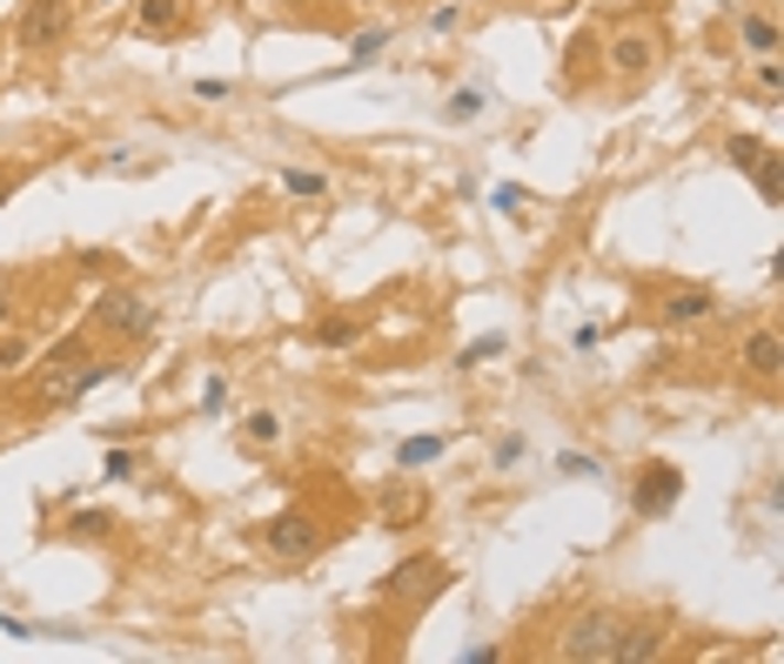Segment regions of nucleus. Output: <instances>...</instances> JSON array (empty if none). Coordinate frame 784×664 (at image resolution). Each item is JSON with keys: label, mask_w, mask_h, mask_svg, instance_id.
Here are the masks:
<instances>
[{"label": "nucleus", "mask_w": 784, "mask_h": 664, "mask_svg": "<svg viewBox=\"0 0 784 664\" xmlns=\"http://www.w3.org/2000/svg\"><path fill=\"white\" fill-rule=\"evenodd\" d=\"M95 329H108L115 343H148L161 329V309L141 289H101L95 296Z\"/></svg>", "instance_id": "nucleus-1"}, {"label": "nucleus", "mask_w": 784, "mask_h": 664, "mask_svg": "<svg viewBox=\"0 0 784 664\" xmlns=\"http://www.w3.org/2000/svg\"><path fill=\"white\" fill-rule=\"evenodd\" d=\"M624 611L617 604H590V611H577L570 618V631H563V644H557V657H583V664H597V657H610V651H617V638H624Z\"/></svg>", "instance_id": "nucleus-2"}, {"label": "nucleus", "mask_w": 784, "mask_h": 664, "mask_svg": "<svg viewBox=\"0 0 784 664\" xmlns=\"http://www.w3.org/2000/svg\"><path fill=\"white\" fill-rule=\"evenodd\" d=\"M255 544L269 550L276 564H309L322 550V524L309 511H276L269 524H255Z\"/></svg>", "instance_id": "nucleus-3"}, {"label": "nucleus", "mask_w": 784, "mask_h": 664, "mask_svg": "<svg viewBox=\"0 0 784 664\" xmlns=\"http://www.w3.org/2000/svg\"><path fill=\"white\" fill-rule=\"evenodd\" d=\"M677 504H684V470H677L670 457L637 463V476H631V511H637L644 524H657V517H670Z\"/></svg>", "instance_id": "nucleus-4"}, {"label": "nucleus", "mask_w": 784, "mask_h": 664, "mask_svg": "<svg viewBox=\"0 0 784 664\" xmlns=\"http://www.w3.org/2000/svg\"><path fill=\"white\" fill-rule=\"evenodd\" d=\"M657 61H664V34L657 28H617V34L603 41V67L617 74V81H644Z\"/></svg>", "instance_id": "nucleus-5"}, {"label": "nucleus", "mask_w": 784, "mask_h": 664, "mask_svg": "<svg viewBox=\"0 0 784 664\" xmlns=\"http://www.w3.org/2000/svg\"><path fill=\"white\" fill-rule=\"evenodd\" d=\"M74 28V0H28L21 21H14V47L21 54H41V47H61Z\"/></svg>", "instance_id": "nucleus-6"}, {"label": "nucleus", "mask_w": 784, "mask_h": 664, "mask_svg": "<svg viewBox=\"0 0 784 664\" xmlns=\"http://www.w3.org/2000/svg\"><path fill=\"white\" fill-rule=\"evenodd\" d=\"M738 370L751 376V383H777V370H784V343H777V329L771 322H758V329H744L738 336Z\"/></svg>", "instance_id": "nucleus-7"}, {"label": "nucleus", "mask_w": 784, "mask_h": 664, "mask_svg": "<svg viewBox=\"0 0 784 664\" xmlns=\"http://www.w3.org/2000/svg\"><path fill=\"white\" fill-rule=\"evenodd\" d=\"M705 315H718V296H711V289H697V282L657 296V322H664V329H697Z\"/></svg>", "instance_id": "nucleus-8"}, {"label": "nucleus", "mask_w": 784, "mask_h": 664, "mask_svg": "<svg viewBox=\"0 0 784 664\" xmlns=\"http://www.w3.org/2000/svg\"><path fill=\"white\" fill-rule=\"evenodd\" d=\"M651 657H664V624H624L610 664H651Z\"/></svg>", "instance_id": "nucleus-9"}, {"label": "nucleus", "mask_w": 784, "mask_h": 664, "mask_svg": "<svg viewBox=\"0 0 784 664\" xmlns=\"http://www.w3.org/2000/svg\"><path fill=\"white\" fill-rule=\"evenodd\" d=\"M161 154H135V148H108V154H87V175H154Z\"/></svg>", "instance_id": "nucleus-10"}, {"label": "nucleus", "mask_w": 784, "mask_h": 664, "mask_svg": "<svg viewBox=\"0 0 784 664\" xmlns=\"http://www.w3.org/2000/svg\"><path fill=\"white\" fill-rule=\"evenodd\" d=\"M363 343V315H322L315 322V350H356Z\"/></svg>", "instance_id": "nucleus-11"}, {"label": "nucleus", "mask_w": 784, "mask_h": 664, "mask_svg": "<svg viewBox=\"0 0 784 664\" xmlns=\"http://www.w3.org/2000/svg\"><path fill=\"white\" fill-rule=\"evenodd\" d=\"M738 41H744L751 54H777V47H784V41H777V21H771V14H758V8H744V14H738Z\"/></svg>", "instance_id": "nucleus-12"}, {"label": "nucleus", "mask_w": 784, "mask_h": 664, "mask_svg": "<svg viewBox=\"0 0 784 664\" xmlns=\"http://www.w3.org/2000/svg\"><path fill=\"white\" fill-rule=\"evenodd\" d=\"M443 450H450V437H402V443H396V470H402V476H409V470H429Z\"/></svg>", "instance_id": "nucleus-13"}, {"label": "nucleus", "mask_w": 784, "mask_h": 664, "mask_svg": "<svg viewBox=\"0 0 784 664\" xmlns=\"http://www.w3.org/2000/svg\"><path fill=\"white\" fill-rule=\"evenodd\" d=\"M276 182H282V195H296V202H322V195H329V175H322V169H296V161H289V169H276Z\"/></svg>", "instance_id": "nucleus-14"}, {"label": "nucleus", "mask_w": 784, "mask_h": 664, "mask_svg": "<svg viewBox=\"0 0 784 664\" xmlns=\"http://www.w3.org/2000/svg\"><path fill=\"white\" fill-rule=\"evenodd\" d=\"M751 182H758V195H764V202L777 208V195H784V154H777L771 141H764V154L751 161Z\"/></svg>", "instance_id": "nucleus-15"}, {"label": "nucleus", "mask_w": 784, "mask_h": 664, "mask_svg": "<svg viewBox=\"0 0 784 664\" xmlns=\"http://www.w3.org/2000/svg\"><path fill=\"white\" fill-rule=\"evenodd\" d=\"M135 28H141V34H174V28H182V0H141V8H135Z\"/></svg>", "instance_id": "nucleus-16"}, {"label": "nucleus", "mask_w": 784, "mask_h": 664, "mask_svg": "<svg viewBox=\"0 0 784 664\" xmlns=\"http://www.w3.org/2000/svg\"><path fill=\"white\" fill-rule=\"evenodd\" d=\"M241 443H248V450L282 443V417H276V409H248V417H241Z\"/></svg>", "instance_id": "nucleus-17"}, {"label": "nucleus", "mask_w": 784, "mask_h": 664, "mask_svg": "<svg viewBox=\"0 0 784 664\" xmlns=\"http://www.w3.org/2000/svg\"><path fill=\"white\" fill-rule=\"evenodd\" d=\"M383 47H389V28L376 21V28H363L356 41H348V67H369V61H383Z\"/></svg>", "instance_id": "nucleus-18"}, {"label": "nucleus", "mask_w": 784, "mask_h": 664, "mask_svg": "<svg viewBox=\"0 0 784 664\" xmlns=\"http://www.w3.org/2000/svg\"><path fill=\"white\" fill-rule=\"evenodd\" d=\"M115 531V517L108 511H74L67 524H61V537H74V544H87V537H108Z\"/></svg>", "instance_id": "nucleus-19"}, {"label": "nucleus", "mask_w": 784, "mask_h": 664, "mask_svg": "<svg viewBox=\"0 0 784 664\" xmlns=\"http://www.w3.org/2000/svg\"><path fill=\"white\" fill-rule=\"evenodd\" d=\"M523 457H530V437H523V430H503V437L490 443V470H516Z\"/></svg>", "instance_id": "nucleus-20"}, {"label": "nucleus", "mask_w": 784, "mask_h": 664, "mask_svg": "<svg viewBox=\"0 0 784 664\" xmlns=\"http://www.w3.org/2000/svg\"><path fill=\"white\" fill-rule=\"evenodd\" d=\"M490 108V95L483 88H450V101H443V121H476Z\"/></svg>", "instance_id": "nucleus-21"}, {"label": "nucleus", "mask_w": 784, "mask_h": 664, "mask_svg": "<svg viewBox=\"0 0 784 664\" xmlns=\"http://www.w3.org/2000/svg\"><path fill=\"white\" fill-rule=\"evenodd\" d=\"M758 95H764V108H784V67H777V54H758Z\"/></svg>", "instance_id": "nucleus-22"}, {"label": "nucleus", "mask_w": 784, "mask_h": 664, "mask_svg": "<svg viewBox=\"0 0 784 664\" xmlns=\"http://www.w3.org/2000/svg\"><path fill=\"white\" fill-rule=\"evenodd\" d=\"M135 470H141V450H128V443H108V463H101V476H108V483H135Z\"/></svg>", "instance_id": "nucleus-23"}, {"label": "nucleus", "mask_w": 784, "mask_h": 664, "mask_svg": "<svg viewBox=\"0 0 784 664\" xmlns=\"http://www.w3.org/2000/svg\"><path fill=\"white\" fill-rule=\"evenodd\" d=\"M557 476H583V483H597L603 463H597L590 450H557Z\"/></svg>", "instance_id": "nucleus-24"}, {"label": "nucleus", "mask_w": 784, "mask_h": 664, "mask_svg": "<svg viewBox=\"0 0 784 664\" xmlns=\"http://www.w3.org/2000/svg\"><path fill=\"white\" fill-rule=\"evenodd\" d=\"M758 154H764V141H758V135H731V141H724V161H731L738 175H751V161H758Z\"/></svg>", "instance_id": "nucleus-25"}, {"label": "nucleus", "mask_w": 784, "mask_h": 664, "mask_svg": "<svg viewBox=\"0 0 784 664\" xmlns=\"http://www.w3.org/2000/svg\"><path fill=\"white\" fill-rule=\"evenodd\" d=\"M503 350H509V336H476V343H470V350L457 356V370H476V363H496Z\"/></svg>", "instance_id": "nucleus-26"}, {"label": "nucleus", "mask_w": 784, "mask_h": 664, "mask_svg": "<svg viewBox=\"0 0 784 664\" xmlns=\"http://www.w3.org/2000/svg\"><path fill=\"white\" fill-rule=\"evenodd\" d=\"M67 363H80V336H61L54 350H41V370H67Z\"/></svg>", "instance_id": "nucleus-27"}, {"label": "nucleus", "mask_w": 784, "mask_h": 664, "mask_svg": "<svg viewBox=\"0 0 784 664\" xmlns=\"http://www.w3.org/2000/svg\"><path fill=\"white\" fill-rule=\"evenodd\" d=\"M416 591V564H396L389 577H383V598H409Z\"/></svg>", "instance_id": "nucleus-28"}, {"label": "nucleus", "mask_w": 784, "mask_h": 664, "mask_svg": "<svg viewBox=\"0 0 784 664\" xmlns=\"http://www.w3.org/2000/svg\"><path fill=\"white\" fill-rule=\"evenodd\" d=\"M202 409H208V417H222V409H228V376H208L202 383Z\"/></svg>", "instance_id": "nucleus-29"}, {"label": "nucleus", "mask_w": 784, "mask_h": 664, "mask_svg": "<svg viewBox=\"0 0 784 664\" xmlns=\"http://www.w3.org/2000/svg\"><path fill=\"white\" fill-rule=\"evenodd\" d=\"M590 54H597V34H590V28H577V41H570V74H583V67H590Z\"/></svg>", "instance_id": "nucleus-30"}, {"label": "nucleus", "mask_w": 784, "mask_h": 664, "mask_svg": "<svg viewBox=\"0 0 784 664\" xmlns=\"http://www.w3.org/2000/svg\"><path fill=\"white\" fill-rule=\"evenodd\" d=\"M34 350H28V336H0V370H21Z\"/></svg>", "instance_id": "nucleus-31"}, {"label": "nucleus", "mask_w": 784, "mask_h": 664, "mask_svg": "<svg viewBox=\"0 0 784 664\" xmlns=\"http://www.w3.org/2000/svg\"><path fill=\"white\" fill-rule=\"evenodd\" d=\"M523 202H530V195H523L516 182H503V189H496V208H503V215H523Z\"/></svg>", "instance_id": "nucleus-32"}, {"label": "nucleus", "mask_w": 784, "mask_h": 664, "mask_svg": "<svg viewBox=\"0 0 784 664\" xmlns=\"http://www.w3.org/2000/svg\"><path fill=\"white\" fill-rule=\"evenodd\" d=\"M457 21H463V8H457V0H443V8H436V14H429V28H436V34H450Z\"/></svg>", "instance_id": "nucleus-33"}, {"label": "nucleus", "mask_w": 784, "mask_h": 664, "mask_svg": "<svg viewBox=\"0 0 784 664\" xmlns=\"http://www.w3.org/2000/svg\"><path fill=\"white\" fill-rule=\"evenodd\" d=\"M235 81H195V101H228Z\"/></svg>", "instance_id": "nucleus-34"}, {"label": "nucleus", "mask_w": 784, "mask_h": 664, "mask_svg": "<svg viewBox=\"0 0 784 664\" xmlns=\"http://www.w3.org/2000/svg\"><path fill=\"white\" fill-rule=\"evenodd\" d=\"M135 430H141V424H95V437H101V443H128Z\"/></svg>", "instance_id": "nucleus-35"}, {"label": "nucleus", "mask_w": 784, "mask_h": 664, "mask_svg": "<svg viewBox=\"0 0 784 664\" xmlns=\"http://www.w3.org/2000/svg\"><path fill=\"white\" fill-rule=\"evenodd\" d=\"M597 343H603V329H597V322H583L577 336H570V350H597Z\"/></svg>", "instance_id": "nucleus-36"}, {"label": "nucleus", "mask_w": 784, "mask_h": 664, "mask_svg": "<svg viewBox=\"0 0 784 664\" xmlns=\"http://www.w3.org/2000/svg\"><path fill=\"white\" fill-rule=\"evenodd\" d=\"M0 631H8V638H41V631H34L28 618H8V611H0Z\"/></svg>", "instance_id": "nucleus-37"}, {"label": "nucleus", "mask_w": 784, "mask_h": 664, "mask_svg": "<svg viewBox=\"0 0 784 664\" xmlns=\"http://www.w3.org/2000/svg\"><path fill=\"white\" fill-rule=\"evenodd\" d=\"M496 657H503L496 644H470V651H463V664H496Z\"/></svg>", "instance_id": "nucleus-38"}, {"label": "nucleus", "mask_w": 784, "mask_h": 664, "mask_svg": "<svg viewBox=\"0 0 784 664\" xmlns=\"http://www.w3.org/2000/svg\"><path fill=\"white\" fill-rule=\"evenodd\" d=\"M14 189H21V169H0V208L14 202Z\"/></svg>", "instance_id": "nucleus-39"}, {"label": "nucleus", "mask_w": 784, "mask_h": 664, "mask_svg": "<svg viewBox=\"0 0 784 664\" xmlns=\"http://www.w3.org/2000/svg\"><path fill=\"white\" fill-rule=\"evenodd\" d=\"M8 322H14V302H8V296H0V329H8Z\"/></svg>", "instance_id": "nucleus-40"}]
</instances>
